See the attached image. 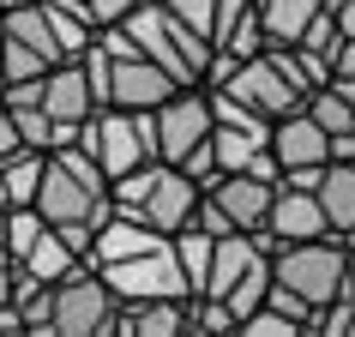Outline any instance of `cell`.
<instances>
[{
    "label": "cell",
    "mask_w": 355,
    "mask_h": 337,
    "mask_svg": "<svg viewBox=\"0 0 355 337\" xmlns=\"http://www.w3.org/2000/svg\"><path fill=\"white\" fill-rule=\"evenodd\" d=\"M37 6H42V24H49V37H55L60 60H78L85 49H91L96 19L85 12V6H73V0H37Z\"/></svg>",
    "instance_id": "obj_15"
},
{
    "label": "cell",
    "mask_w": 355,
    "mask_h": 337,
    "mask_svg": "<svg viewBox=\"0 0 355 337\" xmlns=\"http://www.w3.org/2000/svg\"><path fill=\"white\" fill-rule=\"evenodd\" d=\"M132 6H139V0H91V19L96 24H121Z\"/></svg>",
    "instance_id": "obj_22"
},
{
    "label": "cell",
    "mask_w": 355,
    "mask_h": 337,
    "mask_svg": "<svg viewBox=\"0 0 355 337\" xmlns=\"http://www.w3.org/2000/svg\"><path fill=\"white\" fill-rule=\"evenodd\" d=\"M19 331V307H12V301H0V337H12Z\"/></svg>",
    "instance_id": "obj_27"
},
{
    "label": "cell",
    "mask_w": 355,
    "mask_h": 337,
    "mask_svg": "<svg viewBox=\"0 0 355 337\" xmlns=\"http://www.w3.org/2000/svg\"><path fill=\"white\" fill-rule=\"evenodd\" d=\"M37 109L55 121V145H73V139H78V121L96 109L91 78H85L78 60H55V67L37 78Z\"/></svg>",
    "instance_id": "obj_10"
},
{
    "label": "cell",
    "mask_w": 355,
    "mask_h": 337,
    "mask_svg": "<svg viewBox=\"0 0 355 337\" xmlns=\"http://www.w3.org/2000/svg\"><path fill=\"white\" fill-rule=\"evenodd\" d=\"M349 247H355V235H349Z\"/></svg>",
    "instance_id": "obj_33"
},
{
    "label": "cell",
    "mask_w": 355,
    "mask_h": 337,
    "mask_svg": "<svg viewBox=\"0 0 355 337\" xmlns=\"http://www.w3.org/2000/svg\"><path fill=\"white\" fill-rule=\"evenodd\" d=\"M205 199L229 217V229L253 235V229L265 223V211H271V181L247 175V168H229V175H211L205 181Z\"/></svg>",
    "instance_id": "obj_12"
},
{
    "label": "cell",
    "mask_w": 355,
    "mask_h": 337,
    "mask_svg": "<svg viewBox=\"0 0 355 337\" xmlns=\"http://www.w3.org/2000/svg\"><path fill=\"white\" fill-rule=\"evenodd\" d=\"M343 277H349V241L343 235H313V241L271 247V283H283L289 295H301L313 313L331 295H343Z\"/></svg>",
    "instance_id": "obj_2"
},
{
    "label": "cell",
    "mask_w": 355,
    "mask_h": 337,
    "mask_svg": "<svg viewBox=\"0 0 355 337\" xmlns=\"http://www.w3.org/2000/svg\"><path fill=\"white\" fill-rule=\"evenodd\" d=\"M217 91H229L235 103H247L253 114H265V121H277V114H289V109H301L307 96L283 78V67L271 60V49H259V55H247V60H235V73H229V85H217Z\"/></svg>",
    "instance_id": "obj_8"
},
{
    "label": "cell",
    "mask_w": 355,
    "mask_h": 337,
    "mask_svg": "<svg viewBox=\"0 0 355 337\" xmlns=\"http://www.w3.org/2000/svg\"><path fill=\"white\" fill-rule=\"evenodd\" d=\"M96 277L114 289V301H150V295H193L187 271L175 259V247L168 235L145 253H132V259H114V265H96Z\"/></svg>",
    "instance_id": "obj_7"
},
{
    "label": "cell",
    "mask_w": 355,
    "mask_h": 337,
    "mask_svg": "<svg viewBox=\"0 0 355 337\" xmlns=\"http://www.w3.org/2000/svg\"><path fill=\"white\" fill-rule=\"evenodd\" d=\"M42 235V217L37 205H6V253H12V265L24 259V247Z\"/></svg>",
    "instance_id": "obj_19"
},
{
    "label": "cell",
    "mask_w": 355,
    "mask_h": 337,
    "mask_svg": "<svg viewBox=\"0 0 355 337\" xmlns=\"http://www.w3.org/2000/svg\"><path fill=\"white\" fill-rule=\"evenodd\" d=\"M313 235H331L319 193H313V187H289V181H277V187H271V211H265V223L253 229V241L271 253V247H283V241H313Z\"/></svg>",
    "instance_id": "obj_9"
},
{
    "label": "cell",
    "mask_w": 355,
    "mask_h": 337,
    "mask_svg": "<svg viewBox=\"0 0 355 337\" xmlns=\"http://www.w3.org/2000/svg\"><path fill=\"white\" fill-rule=\"evenodd\" d=\"M145 114H150V150H157V163H181L193 145L211 139V96L199 85H175Z\"/></svg>",
    "instance_id": "obj_6"
},
{
    "label": "cell",
    "mask_w": 355,
    "mask_h": 337,
    "mask_svg": "<svg viewBox=\"0 0 355 337\" xmlns=\"http://www.w3.org/2000/svg\"><path fill=\"white\" fill-rule=\"evenodd\" d=\"M343 289H349V295H355V247H349V277H343Z\"/></svg>",
    "instance_id": "obj_29"
},
{
    "label": "cell",
    "mask_w": 355,
    "mask_h": 337,
    "mask_svg": "<svg viewBox=\"0 0 355 337\" xmlns=\"http://www.w3.org/2000/svg\"><path fill=\"white\" fill-rule=\"evenodd\" d=\"M313 193H319V205H325L331 235H343V241H349V235H355V163H325Z\"/></svg>",
    "instance_id": "obj_14"
},
{
    "label": "cell",
    "mask_w": 355,
    "mask_h": 337,
    "mask_svg": "<svg viewBox=\"0 0 355 337\" xmlns=\"http://www.w3.org/2000/svg\"><path fill=\"white\" fill-rule=\"evenodd\" d=\"M331 78L355 85V37H343V49H337V60H331Z\"/></svg>",
    "instance_id": "obj_23"
},
{
    "label": "cell",
    "mask_w": 355,
    "mask_h": 337,
    "mask_svg": "<svg viewBox=\"0 0 355 337\" xmlns=\"http://www.w3.org/2000/svg\"><path fill=\"white\" fill-rule=\"evenodd\" d=\"M114 331L127 337H175L187 331V295H150V301H121Z\"/></svg>",
    "instance_id": "obj_13"
},
{
    "label": "cell",
    "mask_w": 355,
    "mask_h": 337,
    "mask_svg": "<svg viewBox=\"0 0 355 337\" xmlns=\"http://www.w3.org/2000/svg\"><path fill=\"white\" fill-rule=\"evenodd\" d=\"M187 331H235V313L217 295H187Z\"/></svg>",
    "instance_id": "obj_20"
},
{
    "label": "cell",
    "mask_w": 355,
    "mask_h": 337,
    "mask_svg": "<svg viewBox=\"0 0 355 337\" xmlns=\"http://www.w3.org/2000/svg\"><path fill=\"white\" fill-rule=\"evenodd\" d=\"M343 337H355V307H349V325H343Z\"/></svg>",
    "instance_id": "obj_30"
},
{
    "label": "cell",
    "mask_w": 355,
    "mask_h": 337,
    "mask_svg": "<svg viewBox=\"0 0 355 337\" xmlns=\"http://www.w3.org/2000/svg\"><path fill=\"white\" fill-rule=\"evenodd\" d=\"M265 145H271V157H277V175H283V168H325V163H331V132L319 127L307 109L277 114Z\"/></svg>",
    "instance_id": "obj_11"
},
{
    "label": "cell",
    "mask_w": 355,
    "mask_h": 337,
    "mask_svg": "<svg viewBox=\"0 0 355 337\" xmlns=\"http://www.w3.org/2000/svg\"><path fill=\"white\" fill-rule=\"evenodd\" d=\"M331 19H337V37H355V0H337Z\"/></svg>",
    "instance_id": "obj_24"
},
{
    "label": "cell",
    "mask_w": 355,
    "mask_h": 337,
    "mask_svg": "<svg viewBox=\"0 0 355 337\" xmlns=\"http://www.w3.org/2000/svg\"><path fill=\"white\" fill-rule=\"evenodd\" d=\"M73 265H85V259H78L73 247L60 241V229H49V223H42V235H37L31 247H24L19 271H24V277H37V283H55V277H67Z\"/></svg>",
    "instance_id": "obj_16"
},
{
    "label": "cell",
    "mask_w": 355,
    "mask_h": 337,
    "mask_svg": "<svg viewBox=\"0 0 355 337\" xmlns=\"http://www.w3.org/2000/svg\"><path fill=\"white\" fill-rule=\"evenodd\" d=\"M19 145H24V139L12 132V121H6V109H0V157H6V150H19Z\"/></svg>",
    "instance_id": "obj_26"
},
{
    "label": "cell",
    "mask_w": 355,
    "mask_h": 337,
    "mask_svg": "<svg viewBox=\"0 0 355 337\" xmlns=\"http://www.w3.org/2000/svg\"><path fill=\"white\" fill-rule=\"evenodd\" d=\"M114 289L96 277V265H73L67 277H55V337H114Z\"/></svg>",
    "instance_id": "obj_5"
},
{
    "label": "cell",
    "mask_w": 355,
    "mask_h": 337,
    "mask_svg": "<svg viewBox=\"0 0 355 337\" xmlns=\"http://www.w3.org/2000/svg\"><path fill=\"white\" fill-rule=\"evenodd\" d=\"M37 217L42 223H103L109 217V175L96 168V157L85 145H55L42 157V181H37Z\"/></svg>",
    "instance_id": "obj_1"
},
{
    "label": "cell",
    "mask_w": 355,
    "mask_h": 337,
    "mask_svg": "<svg viewBox=\"0 0 355 337\" xmlns=\"http://www.w3.org/2000/svg\"><path fill=\"white\" fill-rule=\"evenodd\" d=\"M301 109L313 114V121H319L325 132H355V103H349L343 91H337L331 78H325L319 91H307V103H301Z\"/></svg>",
    "instance_id": "obj_18"
},
{
    "label": "cell",
    "mask_w": 355,
    "mask_h": 337,
    "mask_svg": "<svg viewBox=\"0 0 355 337\" xmlns=\"http://www.w3.org/2000/svg\"><path fill=\"white\" fill-rule=\"evenodd\" d=\"M168 19H181L187 31H199V37H211V24H217V0H157Z\"/></svg>",
    "instance_id": "obj_21"
},
{
    "label": "cell",
    "mask_w": 355,
    "mask_h": 337,
    "mask_svg": "<svg viewBox=\"0 0 355 337\" xmlns=\"http://www.w3.org/2000/svg\"><path fill=\"white\" fill-rule=\"evenodd\" d=\"M0 301H12V265H0Z\"/></svg>",
    "instance_id": "obj_28"
},
{
    "label": "cell",
    "mask_w": 355,
    "mask_h": 337,
    "mask_svg": "<svg viewBox=\"0 0 355 337\" xmlns=\"http://www.w3.org/2000/svg\"><path fill=\"white\" fill-rule=\"evenodd\" d=\"M121 31H127L139 49H145L157 67H163L175 85H199L205 78V60H211V37H199V31H187L181 19H168L157 0H139L127 19H121Z\"/></svg>",
    "instance_id": "obj_3"
},
{
    "label": "cell",
    "mask_w": 355,
    "mask_h": 337,
    "mask_svg": "<svg viewBox=\"0 0 355 337\" xmlns=\"http://www.w3.org/2000/svg\"><path fill=\"white\" fill-rule=\"evenodd\" d=\"M217 49H223V55H235V60H247V55H259L265 49V24H259V6H253V0H247V6H235V12H229L223 24H217Z\"/></svg>",
    "instance_id": "obj_17"
},
{
    "label": "cell",
    "mask_w": 355,
    "mask_h": 337,
    "mask_svg": "<svg viewBox=\"0 0 355 337\" xmlns=\"http://www.w3.org/2000/svg\"><path fill=\"white\" fill-rule=\"evenodd\" d=\"M0 6H12V0H0Z\"/></svg>",
    "instance_id": "obj_32"
},
{
    "label": "cell",
    "mask_w": 355,
    "mask_h": 337,
    "mask_svg": "<svg viewBox=\"0 0 355 337\" xmlns=\"http://www.w3.org/2000/svg\"><path fill=\"white\" fill-rule=\"evenodd\" d=\"M0 211H6V181H0Z\"/></svg>",
    "instance_id": "obj_31"
},
{
    "label": "cell",
    "mask_w": 355,
    "mask_h": 337,
    "mask_svg": "<svg viewBox=\"0 0 355 337\" xmlns=\"http://www.w3.org/2000/svg\"><path fill=\"white\" fill-rule=\"evenodd\" d=\"M73 145L91 150L96 168H103L109 181L157 157V150H150V114H145V109H109V103L78 121V139H73Z\"/></svg>",
    "instance_id": "obj_4"
},
{
    "label": "cell",
    "mask_w": 355,
    "mask_h": 337,
    "mask_svg": "<svg viewBox=\"0 0 355 337\" xmlns=\"http://www.w3.org/2000/svg\"><path fill=\"white\" fill-rule=\"evenodd\" d=\"M331 163H355V132H331Z\"/></svg>",
    "instance_id": "obj_25"
}]
</instances>
